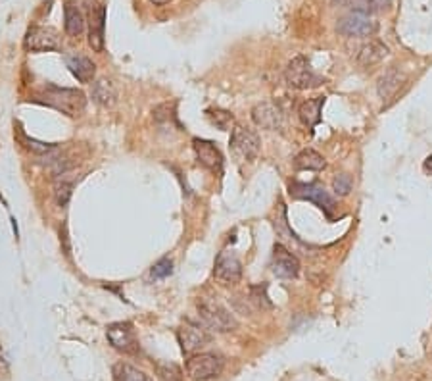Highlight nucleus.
I'll use <instances>...</instances> for the list:
<instances>
[{
	"instance_id": "obj_6",
	"label": "nucleus",
	"mask_w": 432,
	"mask_h": 381,
	"mask_svg": "<svg viewBox=\"0 0 432 381\" xmlns=\"http://www.w3.org/2000/svg\"><path fill=\"white\" fill-rule=\"evenodd\" d=\"M379 29L376 21L369 14L350 12L348 16L339 19L336 31L344 37H373Z\"/></svg>"
},
{
	"instance_id": "obj_29",
	"label": "nucleus",
	"mask_w": 432,
	"mask_h": 381,
	"mask_svg": "<svg viewBox=\"0 0 432 381\" xmlns=\"http://www.w3.org/2000/svg\"><path fill=\"white\" fill-rule=\"evenodd\" d=\"M71 190H73V185L68 183V181H62V183L56 185V190H54V195H56V203L58 206H66L69 203V198H71Z\"/></svg>"
},
{
	"instance_id": "obj_31",
	"label": "nucleus",
	"mask_w": 432,
	"mask_h": 381,
	"mask_svg": "<svg viewBox=\"0 0 432 381\" xmlns=\"http://www.w3.org/2000/svg\"><path fill=\"white\" fill-rule=\"evenodd\" d=\"M0 370H2V372H6V370H8V364H6V360H4V355H2V350H0Z\"/></svg>"
},
{
	"instance_id": "obj_18",
	"label": "nucleus",
	"mask_w": 432,
	"mask_h": 381,
	"mask_svg": "<svg viewBox=\"0 0 432 381\" xmlns=\"http://www.w3.org/2000/svg\"><path fill=\"white\" fill-rule=\"evenodd\" d=\"M325 104V96H317V98H309V101L302 102L298 108V118L307 129H312L321 121V110Z\"/></svg>"
},
{
	"instance_id": "obj_30",
	"label": "nucleus",
	"mask_w": 432,
	"mask_h": 381,
	"mask_svg": "<svg viewBox=\"0 0 432 381\" xmlns=\"http://www.w3.org/2000/svg\"><path fill=\"white\" fill-rule=\"evenodd\" d=\"M423 168H425V172L428 173V176H432V154L428 156V158L425 160V164H423Z\"/></svg>"
},
{
	"instance_id": "obj_32",
	"label": "nucleus",
	"mask_w": 432,
	"mask_h": 381,
	"mask_svg": "<svg viewBox=\"0 0 432 381\" xmlns=\"http://www.w3.org/2000/svg\"><path fill=\"white\" fill-rule=\"evenodd\" d=\"M152 4H156V6H163V4H170L171 0H150Z\"/></svg>"
},
{
	"instance_id": "obj_5",
	"label": "nucleus",
	"mask_w": 432,
	"mask_h": 381,
	"mask_svg": "<svg viewBox=\"0 0 432 381\" xmlns=\"http://www.w3.org/2000/svg\"><path fill=\"white\" fill-rule=\"evenodd\" d=\"M44 102L52 108L60 110L68 116H77L85 108V95L81 91L76 89H58V87H48L43 95Z\"/></svg>"
},
{
	"instance_id": "obj_26",
	"label": "nucleus",
	"mask_w": 432,
	"mask_h": 381,
	"mask_svg": "<svg viewBox=\"0 0 432 381\" xmlns=\"http://www.w3.org/2000/svg\"><path fill=\"white\" fill-rule=\"evenodd\" d=\"M115 381H150V377L143 374L140 370L133 368L129 364H118L115 366Z\"/></svg>"
},
{
	"instance_id": "obj_25",
	"label": "nucleus",
	"mask_w": 432,
	"mask_h": 381,
	"mask_svg": "<svg viewBox=\"0 0 432 381\" xmlns=\"http://www.w3.org/2000/svg\"><path fill=\"white\" fill-rule=\"evenodd\" d=\"M348 4L354 8V12L371 14L384 10L390 6V0H348Z\"/></svg>"
},
{
	"instance_id": "obj_27",
	"label": "nucleus",
	"mask_w": 432,
	"mask_h": 381,
	"mask_svg": "<svg viewBox=\"0 0 432 381\" xmlns=\"http://www.w3.org/2000/svg\"><path fill=\"white\" fill-rule=\"evenodd\" d=\"M332 189L340 197H346L351 190V178L348 173H339L336 178L332 179Z\"/></svg>"
},
{
	"instance_id": "obj_9",
	"label": "nucleus",
	"mask_w": 432,
	"mask_h": 381,
	"mask_svg": "<svg viewBox=\"0 0 432 381\" xmlns=\"http://www.w3.org/2000/svg\"><path fill=\"white\" fill-rule=\"evenodd\" d=\"M177 337H179L182 352H187V355H195L212 341V335L195 322H185L177 331Z\"/></svg>"
},
{
	"instance_id": "obj_21",
	"label": "nucleus",
	"mask_w": 432,
	"mask_h": 381,
	"mask_svg": "<svg viewBox=\"0 0 432 381\" xmlns=\"http://www.w3.org/2000/svg\"><path fill=\"white\" fill-rule=\"evenodd\" d=\"M63 18H66V33L71 37H79L85 29V21H83V14L79 12V8L73 4H66Z\"/></svg>"
},
{
	"instance_id": "obj_4",
	"label": "nucleus",
	"mask_w": 432,
	"mask_h": 381,
	"mask_svg": "<svg viewBox=\"0 0 432 381\" xmlns=\"http://www.w3.org/2000/svg\"><path fill=\"white\" fill-rule=\"evenodd\" d=\"M231 148L232 153L237 154L240 160H252L257 158L259 148H262V141L259 135L252 129V127H245L240 123H235L231 129Z\"/></svg>"
},
{
	"instance_id": "obj_7",
	"label": "nucleus",
	"mask_w": 432,
	"mask_h": 381,
	"mask_svg": "<svg viewBox=\"0 0 432 381\" xmlns=\"http://www.w3.org/2000/svg\"><path fill=\"white\" fill-rule=\"evenodd\" d=\"M106 337L113 349L123 355H137L138 339L129 322H115L106 327Z\"/></svg>"
},
{
	"instance_id": "obj_2",
	"label": "nucleus",
	"mask_w": 432,
	"mask_h": 381,
	"mask_svg": "<svg viewBox=\"0 0 432 381\" xmlns=\"http://www.w3.org/2000/svg\"><path fill=\"white\" fill-rule=\"evenodd\" d=\"M198 314H200L202 322H204L210 330L220 331V333L237 330V320H235V316L227 310L225 306L220 305L217 300L202 299L200 303H198Z\"/></svg>"
},
{
	"instance_id": "obj_16",
	"label": "nucleus",
	"mask_w": 432,
	"mask_h": 381,
	"mask_svg": "<svg viewBox=\"0 0 432 381\" xmlns=\"http://www.w3.org/2000/svg\"><path fill=\"white\" fill-rule=\"evenodd\" d=\"M104 24H106V8L98 6L96 12H91V31H88V45L94 52H102L104 49Z\"/></svg>"
},
{
	"instance_id": "obj_22",
	"label": "nucleus",
	"mask_w": 432,
	"mask_h": 381,
	"mask_svg": "<svg viewBox=\"0 0 432 381\" xmlns=\"http://www.w3.org/2000/svg\"><path fill=\"white\" fill-rule=\"evenodd\" d=\"M115 96H118V91L113 87V83L106 81V79H101V81L94 83L93 87V98L102 106H112L115 102Z\"/></svg>"
},
{
	"instance_id": "obj_15",
	"label": "nucleus",
	"mask_w": 432,
	"mask_h": 381,
	"mask_svg": "<svg viewBox=\"0 0 432 381\" xmlns=\"http://www.w3.org/2000/svg\"><path fill=\"white\" fill-rule=\"evenodd\" d=\"M66 64H68L69 71L73 73V77H77V81H93L96 66H94L91 58L83 56V54H66Z\"/></svg>"
},
{
	"instance_id": "obj_12",
	"label": "nucleus",
	"mask_w": 432,
	"mask_h": 381,
	"mask_svg": "<svg viewBox=\"0 0 432 381\" xmlns=\"http://www.w3.org/2000/svg\"><path fill=\"white\" fill-rule=\"evenodd\" d=\"M290 195L294 198H302V200H309L315 203L319 208L325 212H331L334 208V200L325 190V187L319 183H292L290 185Z\"/></svg>"
},
{
	"instance_id": "obj_11",
	"label": "nucleus",
	"mask_w": 432,
	"mask_h": 381,
	"mask_svg": "<svg viewBox=\"0 0 432 381\" xmlns=\"http://www.w3.org/2000/svg\"><path fill=\"white\" fill-rule=\"evenodd\" d=\"M60 35L52 27H31L26 35V49L31 52L60 51Z\"/></svg>"
},
{
	"instance_id": "obj_14",
	"label": "nucleus",
	"mask_w": 432,
	"mask_h": 381,
	"mask_svg": "<svg viewBox=\"0 0 432 381\" xmlns=\"http://www.w3.org/2000/svg\"><path fill=\"white\" fill-rule=\"evenodd\" d=\"M192 148H195L196 160L200 162L206 170L210 172H221L223 168V154L221 151L215 146V143L206 139H192Z\"/></svg>"
},
{
	"instance_id": "obj_20",
	"label": "nucleus",
	"mask_w": 432,
	"mask_h": 381,
	"mask_svg": "<svg viewBox=\"0 0 432 381\" xmlns=\"http://www.w3.org/2000/svg\"><path fill=\"white\" fill-rule=\"evenodd\" d=\"M326 166L325 158L314 148H304L294 158L296 170H306V172H319Z\"/></svg>"
},
{
	"instance_id": "obj_3",
	"label": "nucleus",
	"mask_w": 432,
	"mask_h": 381,
	"mask_svg": "<svg viewBox=\"0 0 432 381\" xmlns=\"http://www.w3.org/2000/svg\"><path fill=\"white\" fill-rule=\"evenodd\" d=\"M185 370L192 381H210L223 372V358L212 352H195L187 360Z\"/></svg>"
},
{
	"instance_id": "obj_23",
	"label": "nucleus",
	"mask_w": 432,
	"mask_h": 381,
	"mask_svg": "<svg viewBox=\"0 0 432 381\" xmlns=\"http://www.w3.org/2000/svg\"><path fill=\"white\" fill-rule=\"evenodd\" d=\"M154 372L160 381H182V370L177 366L175 362H163V360H156L154 362Z\"/></svg>"
},
{
	"instance_id": "obj_28",
	"label": "nucleus",
	"mask_w": 432,
	"mask_h": 381,
	"mask_svg": "<svg viewBox=\"0 0 432 381\" xmlns=\"http://www.w3.org/2000/svg\"><path fill=\"white\" fill-rule=\"evenodd\" d=\"M171 272H173V262L170 258H162V260L154 264L150 275L154 280H163V278L171 275Z\"/></svg>"
},
{
	"instance_id": "obj_19",
	"label": "nucleus",
	"mask_w": 432,
	"mask_h": 381,
	"mask_svg": "<svg viewBox=\"0 0 432 381\" xmlns=\"http://www.w3.org/2000/svg\"><path fill=\"white\" fill-rule=\"evenodd\" d=\"M403 81H406V77L401 76L400 70L392 68V70L386 71V73L379 79V87H376V91H379V96H381L382 101H390V98L396 96V93L400 91V87L403 85Z\"/></svg>"
},
{
	"instance_id": "obj_17",
	"label": "nucleus",
	"mask_w": 432,
	"mask_h": 381,
	"mask_svg": "<svg viewBox=\"0 0 432 381\" xmlns=\"http://www.w3.org/2000/svg\"><path fill=\"white\" fill-rule=\"evenodd\" d=\"M386 56H389V46L381 41H369L367 45L361 46V51L357 54V62H359V66L369 68V66L381 64Z\"/></svg>"
},
{
	"instance_id": "obj_8",
	"label": "nucleus",
	"mask_w": 432,
	"mask_h": 381,
	"mask_svg": "<svg viewBox=\"0 0 432 381\" xmlns=\"http://www.w3.org/2000/svg\"><path fill=\"white\" fill-rule=\"evenodd\" d=\"M215 280L221 285H237L242 280V264L237 258V254L223 250L215 260V270H213Z\"/></svg>"
},
{
	"instance_id": "obj_1",
	"label": "nucleus",
	"mask_w": 432,
	"mask_h": 381,
	"mask_svg": "<svg viewBox=\"0 0 432 381\" xmlns=\"http://www.w3.org/2000/svg\"><path fill=\"white\" fill-rule=\"evenodd\" d=\"M284 81L292 89L306 91L319 87L323 79H321V76L315 73L312 64L307 62L306 56H296L288 62L287 70H284Z\"/></svg>"
},
{
	"instance_id": "obj_10",
	"label": "nucleus",
	"mask_w": 432,
	"mask_h": 381,
	"mask_svg": "<svg viewBox=\"0 0 432 381\" xmlns=\"http://www.w3.org/2000/svg\"><path fill=\"white\" fill-rule=\"evenodd\" d=\"M252 120L257 127L269 129V131H279L284 126V114L279 104L271 101L259 102L252 108Z\"/></svg>"
},
{
	"instance_id": "obj_13",
	"label": "nucleus",
	"mask_w": 432,
	"mask_h": 381,
	"mask_svg": "<svg viewBox=\"0 0 432 381\" xmlns=\"http://www.w3.org/2000/svg\"><path fill=\"white\" fill-rule=\"evenodd\" d=\"M271 270H273L277 278L292 280V278H296L300 273V262H298V258L287 247L275 245L273 258H271Z\"/></svg>"
},
{
	"instance_id": "obj_24",
	"label": "nucleus",
	"mask_w": 432,
	"mask_h": 381,
	"mask_svg": "<svg viewBox=\"0 0 432 381\" xmlns=\"http://www.w3.org/2000/svg\"><path fill=\"white\" fill-rule=\"evenodd\" d=\"M207 120L212 121L213 126L221 129V131H231L232 127H235V116L231 112H227V110L221 108H213L207 110L206 112Z\"/></svg>"
}]
</instances>
